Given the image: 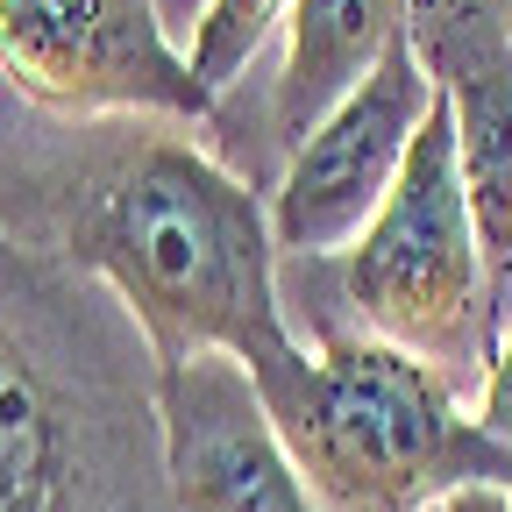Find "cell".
Masks as SVG:
<instances>
[{
    "label": "cell",
    "instance_id": "cell-1",
    "mask_svg": "<svg viewBox=\"0 0 512 512\" xmlns=\"http://www.w3.org/2000/svg\"><path fill=\"white\" fill-rule=\"evenodd\" d=\"M72 256L100 271L143 320L150 363L235 356L271 363L299 349L278 306V235L256 192L192 143H143L72 228Z\"/></svg>",
    "mask_w": 512,
    "mask_h": 512
},
{
    "label": "cell",
    "instance_id": "cell-2",
    "mask_svg": "<svg viewBox=\"0 0 512 512\" xmlns=\"http://www.w3.org/2000/svg\"><path fill=\"white\" fill-rule=\"evenodd\" d=\"M292 463L335 512H427L456 491H512V448L456 406L448 377L377 335H320L256 363Z\"/></svg>",
    "mask_w": 512,
    "mask_h": 512
},
{
    "label": "cell",
    "instance_id": "cell-3",
    "mask_svg": "<svg viewBox=\"0 0 512 512\" xmlns=\"http://www.w3.org/2000/svg\"><path fill=\"white\" fill-rule=\"evenodd\" d=\"M342 292L363 320V335L434 363L441 377L470 370L484 356L498 299H491L470 185L456 157V121H448L441 86H434V107L413 136V157L392 185V200L377 207V221L349 249Z\"/></svg>",
    "mask_w": 512,
    "mask_h": 512
},
{
    "label": "cell",
    "instance_id": "cell-4",
    "mask_svg": "<svg viewBox=\"0 0 512 512\" xmlns=\"http://www.w3.org/2000/svg\"><path fill=\"white\" fill-rule=\"evenodd\" d=\"M0 79L50 114L207 121L214 93L164 36L157 0H0Z\"/></svg>",
    "mask_w": 512,
    "mask_h": 512
},
{
    "label": "cell",
    "instance_id": "cell-5",
    "mask_svg": "<svg viewBox=\"0 0 512 512\" xmlns=\"http://www.w3.org/2000/svg\"><path fill=\"white\" fill-rule=\"evenodd\" d=\"M427 107H434V79H427L413 22H406V36L377 57V72L292 150V164L271 192L278 249H292V256L356 249L363 228L377 221V207L392 200Z\"/></svg>",
    "mask_w": 512,
    "mask_h": 512
},
{
    "label": "cell",
    "instance_id": "cell-6",
    "mask_svg": "<svg viewBox=\"0 0 512 512\" xmlns=\"http://www.w3.org/2000/svg\"><path fill=\"white\" fill-rule=\"evenodd\" d=\"M150 392L164 441V491L178 512H320L249 363L192 356L157 370Z\"/></svg>",
    "mask_w": 512,
    "mask_h": 512
},
{
    "label": "cell",
    "instance_id": "cell-7",
    "mask_svg": "<svg viewBox=\"0 0 512 512\" xmlns=\"http://www.w3.org/2000/svg\"><path fill=\"white\" fill-rule=\"evenodd\" d=\"M413 43L456 121L491 299L512 271V22L498 0H413Z\"/></svg>",
    "mask_w": 512,
    "mask_h": 512
},
{
    "label": "cell",
    "instance_id": "cell-8",
    "mask_svg": "<svg viewBox=\"0 0 512 512\" xmlns=\"http://www.w3.org/2000/svg\"><path fill=\"white\" fill-rule=\"evenodd\" d=\"M413 22V0H299L285 22V72L271 100L278 143L299 150L392 50Z\"/></svg>",
    "mask_w": 512,
    "mask_h": 512
},
{
    "label": "cell",
    "instance_id": "cell-9",
    "mask_svg": "<svg viewBox=\"0 0 512 512\" xmlns=\"http://www.w3.org/2000/svg\"><path fill=\"white\" fill-rule=\"evenodd\" d=\"M0 512H86L79 413L8 320H0Z\"/></svg>",
    "mask_w": 512,
    "mask_h": 512
},
{
    "label": "cell",
    "instance_id": "cell-10",
    "mask_svg": "<svg viewBox=\"0 0 512 512\" xmlns=\"http://www.w3.org/2000/svg\"><path fill=\"white\" fill-rule=\"evenodd\" d=\"M299 0H200V22H192V72H200V86L221 100L242 72L249 57L264 50L285 22H292Z\"/></svg>",
    "mask_w": 512,
    "mask_h": 512
},
{
    "label": "cell",
    "instance_id": "cell-11",
    "mask_svg": "<svg viewBox=\"0 0 512 512\" xmlns=\"http://www.w3.org/2000/svg\"><path fill=\"white\" fill-rule=\"evenodd\" d=\"M477 427H484L491 441H505V448H512V342H498V349L484 356V392H477Z\"/></svg>",
    "mask_w": 512,
    "mask_h": 512
},
{
    "label": "cell",
    "instance_id": "cell-12",
    "mask_svg": "<svg viewBox=\"0 0 512 512\" xmlns=\"http://www.w3.org/2000/svg\"><path fill=\"white\" fill-rule=\"evenodd\" d=\"M441 512H512V491H491V484H477V491H456Z\"/></svg>",
    "mask_w": 512,
    "mask_h": 512
},
{
    "label": "cell",
    "instance_id": "cell-13",
    "mask_svg": "<svg viewBox=\"0 0 512 512\" xmlns=\"http://www.w3.org/2000/svg\"><path fill=\"white\" fill-rule=\"evenodd\" d=\"M505 22H512V0H505Z\"/></svg>",
    "mask_w": 512,
    "mask_h": 512
}]
</instances>
